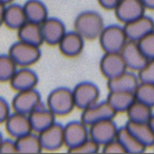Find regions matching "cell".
I'll list each match as a JSON object with an SVG mask.
<instances>
[{
  "mask_svg": "<svg viewBox=\"0 0 154 154\" xmlns=\"http://www.w3.org/2000/svg\"><path fill=\"white\" fill-rule=\"evenodd\" d=\"M105 26L103 16L95 11L82 12L74 20V30L86 40L98 39Z\"/></svg>",
  "mask_w": 154,
  "mask_h": 154,
  "instance_id": "1",
  "label": "cell"
},
{
  "mask_svg": "<svg viewBox=\"0 0 154 154\" xmlns=\"http://www.w3.org/2000/svg\"><path fill=\"white\" fill-rule=\"evenodd\" d=\"M47 107L56 116H66L75 109L73 90L59 87L50 92L47 98Z\"/></svg>",
  "mask_w": 154,
  "mask_h": 154,
  "instance_id": "2",
  "label": "cell"
},
{
  "mask_svg": "<svg viewBox=\"0 0 154 154\" xmlns=\"http://www.w3.org/2000/svg\"><path fill=\"white\" fill-rule=\"evenodd\" d=\"M98 40L103 51L105 53H109V52H120L129 39L124 26L111 24L105 26Z\"/></svg>",
  "mask_w": 154,
  "mask_h": 154,
  "instance_id": "3",
  "label": "cell"
},
{
  "mask_svg": "<svg viewBox=\"0 0 154 154\" xmlns=\"http://www.w3.org/2000/svg\"><path fill=\"white\" fill-rule=\"evenodd\" d=\"M9 55L18 66H31L40 59L41 51L40 47L18 40L11 45Z\"/></svg>",
  "mask_w": 154,
  "mask_h": 154,
  "instance_id": "4",
  "label": "cell"
},
{
  "mask_svg": "<svg viewBox=\"0 0 154 154\" xmlns=\"http://www.w3.org/2000/svg\"><path fill=\"white\" fill-rule=\"evenodd\" d=\"M73 96H74L75 107L82 111L99 100L100 92L95 84L90 82H82L74 87Z\"/></svg>",
  "mask_w": 154,
  "mask_h": 154,
  "instance_id": "5",
  "label": "cell"
},
{
  "mask_svg": "<svg viewBox=\"0 0 154 154\" xmlns=\"http://www.w3.org/2000/svg\"><path fill=\"white\" fill-rule=\"evenodd\" d=\"M41 101V95L36 89L19 91L12 99V110L13 112L29 115L36 107H38Z\"/></svg>",
  "mask_w": 154,
  "mask_h": 154,
  "instance_id": "6",
  "label": "cell"
},
{
  "mask_svg": "<svg viewBox=\"0 0 154 154\" xmlns=\"http://www.w3.org/2000/svg\"><path fill=\"white\" fill-rule=\"evenodd\" d=\"M99 70L108 80L128 71V68L120 52H109L105 53L101 57Z\"/></svg>",
  "mask_w": 154,
  "mask_h": 154,
  "instance_id": "7",
  "label": "cell"
},
{
  "mask_svg": "<svg viewBox=\"0 0 154 154\" xmlns=\"http://www.w3.org/2000/svg\"><path fill=\"white\" fill-rule=\"evenodd\" d=\"M116 114L117 113L115 112V110L111 107V105L107 100L100 101V103L97 101L91 107L82 110L80 120L85 122L87 126H91V125L100 122V120L114 118Z\"/></svg>",
  "mask_w": 154,
  "mask_h": 154,
  "instance_id": "8",
  "label": "cell"
},
{
  "mask_svg": "<svg viewBox=\"0 0 154 154\" xmlns=\"http://www.w3.org/2000/svg\"><path fill=\"white\" fill-rule=\"evenodd\" d=\"M113 119L114 118L103 119L89 126L90 137L94 139L96 143H98L101 147L105 143H109L110 140L116 138V136H117V132L119 128Z\"/></svg>",
  "mask_w": 154,
  "mask_h": 154,
  "instance_id": "9",
  "label": "cell"
},
{
  "mask_svg": "<svg viewBox=\"0 0 154 154\" xmlns=\"http://www.w3.org/2000/svg\"><path fill=\"white\" fill-rule=\"evenodd\" d=\"M38 135L43 151H57L64 146V126L61 124L54 122Z\"/></svg>",
  "mask_w": 154,
  "mask_h": 154,
  "instance_id": "10",
  "label": "cell"
},
{
  "mask_svg": "<svg viewBox=\"0 0 154 154\" xmlns=\"http://www.w3.org/2000/svg\"><path fill=\"white\" fill-rule=\"evenodd\" d=\"M120 53L126 62L128 70L133 72H138L149 60L141 51L138 41L128 40Z\"/></svg>",
  "mask_w": 154,
  "mask_h": 154,
  "instance_id": "11",
  "label": "cell"
},
{
  "mask_svg": "<svg viewBox=\"0 0 154 154\" xmlns=\"http://www.w3.org/2000/svg\"><path fill=\"white\" fill-rule=\"evenodd\" d=\"M89 137V126L82 120L70 122L64 126V146L68 150L77 147Z\"/></svg>",
  "mask_w": 154,
  "mask_h": 154,
  "instance_id": "12",
  "label": "cell"
},
{
  "mask_svg": "<svg viewBox=\"0 0 154 154\" xmlns=\"http://www.w3.org/2000/svg\"><path fill=\"white\" fill-rule=\"evenodd\" d=\"M146 10L140 0H120L114 13L116 18L125 24L145 15Z\"/></svg>",
  "mask_w": 154,
  "mask_h": 154,
  "instance_id": "13",
  "label": "cell"
},
{
  "mask_svg": "<svg viewBox=\"0 0 154 154\" xmlns=\"http://www.w3.org/2000/svg\"><path fill=\"white\" fill-rule=\"evenodd\" d=\"M127 37L129 40L139 41L141 38L154 31V20L145 15L124 24Z\"/></svg>",
  "mask_w": 154,
  "mask_h": 154,
  "instance_id": "14",
  "label": "cell"
},
{
  "mask_svg": "<svg viewBox=\"0 0 154 154\" xmlns=\"http://www.w3.org/2000/svg\"><path fill=\"white\" fill-rule=\"evenodd\" d=\"M38 80V75L30 66H19L9 82L14 91L19 92L36 89Z\"/></svg>",
  "mask_w": 154,
  "mask_h": 154,
  "instance_id": "15",
  "label": "cell"
},
{
  "mask_svg": "<svg viewBox=\"0 0 154 154\" xmlns=\"http://www.w3.org/2000/svg\"><path fill=\"white\" fill-rule=\"evenodd\" d=\"M40 26L43 42L49 45H58L59 41L66 33V26L58 18L48 17Z\"/></svg>",
  "mask_w": 154,
  "mask_h": 154,
  "instance_id": "16",
  "label": "cell"
},
{
  "mask_svg": "<svg viewBox=\"0 0 154 154\" xmlns=\"http://www.w3.org/2000/svg\"><path fill=\"white\" fill-rule=\"evenodd\" d=\"M29 118H30L33 132L37 134L56 122V115L43 103H41L29 114Z\"/></svg>",
  "mask_w": 154,
  "mask_h": 154,
  "instance_id": "17",
  "label": "cell"
},
{
  "mask_svg": "<svg viewBox=\"0 0 154 154\" xmlns=\"http://www.w3.org/2000/svg\"><path fill=\"white\" fill-rule=\"evenodd\" d=\"M5 124V130L12 138H19L23 135L33 132L30 118H29V115H26V114L13 112L8 117Z\"/></svg>",
  "mask_w": 154,
  "mask_h": 154,
  "instance_id": "18",
  "label": "cell"
},
{
  "mask_svg": "<svg viewBox=\"0 0 154 154\" xmlns=\"http://www.w3.org/2000/svg\"><path fill=\"white\" fill-rule=\"evenodd\" d=\"M85 40L86 39L75 30L72 32H66L58 43L60 53L70 58L80 55L85 48Z\"/></svg>",
  "mask_w": 154,
  "mask_h": 154,
  "instance_id": "19",
  "label": "cell"
},
{
  "mask_svg": "<svg viewBox=\"0 0 154 154\" xmlns=\"http://www.w3.org/2000/svg\"><path fill=\"white\" fill-rule=\"evenodd\" d=\"M139 78L133 71H126L122 74L107 80V88L109 91H122V92H135L139 85Z\"/></svg>",
  "mask_w": 154,
  "mask_h": 154,
  "instance_id": "20",
  "label": "cell"
},
{
  "mask_svg": "<svg viewBox=\"0 0 154 154\" xmlns=\"http://www.w3.org/2000/svg\"><path fill=\"white\" fill-rule=\"evenodd\" d=\"M18 40L26 43L40 47L43 43V37L41 33V26L38 23L26 21L17 30Z\"/></svg>",
  "mask_w": 154,
  "mask_h": 154,
  "instance_id": "21",
  "label": "cell"
},
{
  "mask_svg": "<svg viewBox=\"0 0 154 154\" xmlns=\"http://www.w3.org/2000/svg\"><path fill=\"white\" fill-rule=\"evenodd\" d=\"M26 20V12L23 5L17 3H10L7 5L5 13V26L11 30H18L21 26H23Z\"/></svg>",
  "mask_w": 154,
  "mask_h": 154,
  "instance_id": "22",
  "label": "cell"
},
{
  "mask_svg": "<svg viewBox=\"0 0 154 154\" xmlns=\"http://www.w3.org/2000/svg\"><path fill=\"white\" fill-rule=\"evenodd\" d=\"M106 100L111 105L116 113L127 112L133 103L136 100L133 92H122V91H109Z\"/></svg>",
  "mask_w": 154,
  "mask_h": 154,
  "instance_id": "23",
  "label": "cell"
},
{
  "mask_svg": "<svg viewBox=\"0 0 154 154\" xmlns=\"http://www.w3.org/2000/svg\"><path fill=\"white\" fill-rule=\"evenodd\" d=\"M126 126L143 145L147 148L154 147V131L149 122H128Z\"/></svg>",
  "mask_w": 154,
  "mask_h": 154,
  "instance_id": "24",
  "label": "cell"
},
{
  "mask_svg": "<svg viewBox=\"0 0 154 154\" xmlns=\"http://www.w3.org/2000/svg\"><path fill=\"white\" fill-rule=\"evenodd\" d=\"M26 20L41 24L48 17V8L40 0H28L23 5Z\"/></svg>",
  "mask_w": 154,
  "mask_h": 154,
  "instance_id": "25",
  "label": "cell"
},
{
  "mask_svg": "<svg viewBox=\"0 0 154 154\" xmlns=\"http://www.w3.org/2000/svg\"><path fill=\"white\" fill-rule=\"evenodd\" d=\"M117 139L122 143V147L126 150V153H143L147 150V147L140 143L133 133L127 128V126L118 129Z\"/></svg>",
  "mask_w": 154,
  "mask_h": 154,
  "instance_id": "26",
  "label": "cell"
},
{
  "mask_svg": "<svg viewBox=\"0 0 154 154\" xmlns=\"http://www.w3.org/2000/svg\"><path fill=\"white\" fill-rule=\"evenodd\" d=\"M16 146L17 153H40L43 151L39 135L35 132L16 138Z\"/></svg>",
  "mask_w": 154,
  "mask_h": 154,
  "instance_id": "27",
  "label": "cell"
},
{
  "mask_svg": "<svg viewBox=\"0 0 154 154\" xmlns=\"http://www.w3.org/2000/svg\"><path fill=\"white\" fill-rule=\"evenodd\" d=\"M128 122H149L153 115V108L141 101L135 100L127 110Z\"/></svg>",
  "mask_w": 154,
  "mask_h": 154,
  "instance_id": "28",
  "label": "cell"
},
{
  "mask_svg": "<svg viewBox=\"0 0 154 154\" xmlns=\"http://www.w3.org/2000/svg\"><path fill=\"white\" fill-rule=\"evenodd\" d=\"M17 63L8 55H0V82H10L17 71Z\"/></svg>",
  "mask_w": 154,
  "mask_h": 154,
  "instance_id": "29",
  "label": "cell"
},
{
  "mask_svg": "<svg viewBox=\"0 0 154 154\" xmlns=\"http://www.w3.org/2000/svg\"><path fill=\"white\" fill-rule=\"evenodd\" d=\"M134 94L136 100L154 108V84L139 82Z\"/></svg>",
  "mask_w": 154,
  "mask_h": 154,
  "instance_id": "30",
  "label": "cell"
},
{
  "mask_svg": "<svg viewBox=\"0 0 154 154\" xmlns=\"http://www.w3.org/2000/svg\"><path fill=\"white\" fill-rule=\"evenodd\" d=\"M101 146L98 143L92 139L91 137H89L88 139L82 143L80 145H78L77 147L73 148V149L68 150L71 153H85V154H93L97 153L100 151Z\"/></svg>",
  "mask_w": 154,
  "mask_h": 154,
  "instance_id": "31",
  "label": "cell"
},
{
  "mask_svg": "<svg viewBox=\"0 0 154 154\" xmlns=\"http://www.w3.org/2000/svg\"><path fill=\"white\" fill-rule=\"evenodd\" d=\"M140 82L154 84V59H149L146 64L137 72Z\"/></svg>",
  "mask_w": 154,
  "mask_h": 154,
  "instance_id": "32",
  "label": "cell"
},
{
  "mask_svg": "<svg viewBox=\"0 0 154 154\" xmlns=\"http://www.w3.org/2000/svg\"><path fill=\"white\" fill-rule=\"evenodd\" d=\"M141 51L148 59H154V31L138 41Z\"/></svg>",
  "mask_w": 154,
  "mask_h": 154,
  "instance_id": "33",
  "label": "cell"
},
{
  "mask_svg": "<svg viewBox=\"0 0 154 154\" xmlns=\"http://www.w3.org/2000/svg\"><path fill=\"white\" fill-rule=\"evenodd\" d=\"M101 151L103 153H126V150L122 147V143L117 139V137L105 143L101 147Z\"/></svg>",
  "mask_w": 154,
  "mask_h": 154,
  "instance_id": "34",
  "label": "cell"
},
{
  "mask_svg": "<svg viewBox=\"0 0 154 154\" xmlns=\"http://www.w3.org/2000/svg\"><path fill=\"white\" fill-rule=\"evenodd\" d=\"M0 153H17L16 139L3 138L2 143L0 145Z\"/></svg>",
  "mask_w": 154,
  "mask_h": 154,
  "instance_id": "35",
  "label": "cell"
},
{
  "mask_svg": "<svg viewBox=\"0 0 154 154\" xmlns=\"http://www.w3.org/2000/svg\"><path fill=\"white\" fill-rule=\"evenodd\" d=\"M11 108L7 100L0 97V124L5 122L10 115H11Z\"/></svg>",
  "mask_w": 154,
  "mask_h": 154,
  "instance_id": "36",
  "label": "cell"
},
{
  "mask_svg": "<svg viewBox=\"0 0 154 154\" xmlns=\"http://www.w3.org/2000/svg\"><path fill=\"white\" fill-rule=\"evenodd\" d=\"M120 0H97L98 5L105 10H115Z\"/></svg>",
  "mask_w": 154,
  "mask_h": 154,
  "instance_id": "37",
  "label": "cell"
},
{
  "mask_svg": "<svg viewBox=\"0 0 154 154\" xmlns=\"http://www.w3.org/2000/svg\"><path fill=\"white\" fill-rule=\"evenodd\" d=\"M5 8L7 5L0 2V26L5 24Z\"/></svg>",
  "mask_w": 154,
  "mask_h": 154,
  "instance_id": "38",
  "label": "cell"
},
{
  "mask_svg": "<svg viewBox=\"0 0 154 154\" xmlns=\"http://www.w3.org/2000/svg\"><path fill=\"white\" fill-rule=\"evenodd\" d=\"M143 5L147 10H152L154 11V0H140Z\"/></svg>",
  "mask_w": 154,
  "mask_h": 154,
  "instance_id": "39",
  "label": "cell"
},
{
  "mask_svg": "<svg viewBox=\"0 0 154 154\" xmlns=\"http://www.w3.org/2000/svg\"><path fill=\"white\" fill-rule=\"evenodd\" d=\"M149 124H150V126H151V128L153 129V131H154V113H153V115H152V117L150 118Z\"/></svg>",
  "mask_w": 154,
  "mask_h": 154,
  "instance_id": "40",
  "label": "cell"
},
{
  "mask_svg": "<svg viewBox=\"0 0 154 154\" xmlns=\"http://www.w3.org/2000/svg\"><path fill=\"white\" fill-rule=\"evenodd\" d=\"M13 1H14V0H0V2L3 3V5H10V3H12Z\"/></svg>",
  "mask_w": 154,
  "mask_h": 154,
  "instance_id": "41",
  "label": "cell"
},
{
  "mask_svg": "<svg viewBox=\"0 0 154 154\" xmlns=\"http://www.w3.org/2000/svg\"><path fill=\"white\" fill-rule=\"evenodd\" d=\"M2 140H3V136H2V134H1V132H0V145H1Z\"/></svg>",
  "mask_w": 154,
  "mask_h": 154,
  "instance_id": "42",
  "label": "cell"
},
{
  "mask_svg": "<svg viewBox=\"0 0 154 154\" xmlns=\"http://www.w3.org/2000/svg\"><path fill=\"white\" fill-rule=\"evenodd\" d=\"M153 148H154V147H153Z\"/></svg>",
  "mask_w": 154,
  "mask_h": 154,
  "instance_id": "43",
  "label": "cell"
}]
</instances>
